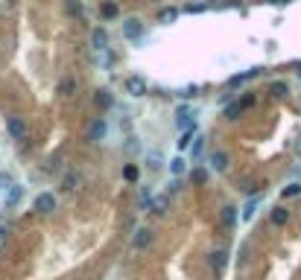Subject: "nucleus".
<instances>
[{
  "label": "nucleus",
  "mask_w": 301,
  "mask_h": 280,
  "mask_svg": "<svg viewBox=\"0 0 301 280\" xmlns=\"http://www.w3.org/2000/svg\"><path fill=\"white\" fill-rule=\"evenodd\" d=\"M205 178H208V172H205V169H196V172H193V184H202Z\"/></svg>",
  "instance_id": "obj_27"
},
{
  "label": "nucleus",
  "mask_w": 301,
  "mask_h": 280,
  "mask_svg": "<svg viewBox=\"0 0 301 280\" xmlns=\"http://www.w3.org/2000/svg\"><path fill=\"white\" fill-rule=\"evenodd\" d=\"M272 93H275V96H284V93H287V82H272Z\"/></svg>",
  "instance_id": "obj_26"
},
{
  "label": "nucleus",
  "mask_w": 301,
  "mask_h": 280,
  "mask_svg": "<svg viewBox=\"0 0 301 280\" xmlns=\"http://www.w3.org/2000/svg\"><path fill=\"white\" fill-rule=\"evenodd\" d=\"M105 131H108L105 120H102V117H94V120L88 123V131H85V134H88V140H91V143H100V140L105 137Z\"/></svg>",
  "instance_id": "obj_1"
},
{
  "label": "nucleus",
  "mask_w": 301,
  "mask_h": 280,
  "mask_svg": "<svg viewBox=\"0 0 301 280\" xmlns=\"http://www.w3.org/2000/svg\"><path fill=\"white\" fill-rule=\"evenodd\" d=\"M176 126L184 129V131H190V126H193V108L190 105H179L176 108Z\"/></svg>",
  "instance_id": "obj_3"
},
{
  "label": "nucleus",
  "mask_w": 301,
  "mask_h": 280,
  "mask_svg": "<svg viewBox=\"0 0 301 280\" xmlns=\"http://www.w3.org/2000/svg\"><path fill=\"white\" fill-rule=\"evenodd\" d=\"M225 263H228V251H214V254H211V269H214L217 275L225 269Z\"/></svg>",
  "instance_id": "obj_11"
},
{
  "label": "nucleus",
  "mask_w": 301,
  "mask_h": 280,
  "mask_svg": "<svg viewBox=\"0 0 301 280\" xmlns=\"http://www.w3.org/2000/svg\"><path fill=\"white\" fill-rule=\"evenodd\" d=\"M35 210L44 213V216L53 213V210H56V196H53V193H38V196H35Z\"/></svg>",
  "instance_id": "obj_4"
},
{
  "label": "nucleus",
  "mask_w": 301,
  "mask_h": 280,
  "mask_svg": "<svg viewBox=\"0 0 301 280\" xmlns=\"http://www.w3.org/2000/svg\"><path fill=\"white\" fill-rule=\"evenodd\" d=\"M91 47H94L97 53H102V50H108V32H105L102 26H97V29L91 32Z\"/></svg>",
  "instance_id": "obj_8"
},
{
  "label": "nucleus",
  "mask_w": 301,
  "mask_h": 280,
  "mask_svg": "<svg viewBox=\"0 0 301 280\" xmlns=\"http://www.w3.org/2000/svg\"><path fill=\"white\" fill-rule=\"evenodd\" d=\"M94 105H97L100 111L111 108V105H114V96H111V91H108V88H100V91L94 93Z\"/></svg>",
  "instance_id": "obj_10"
},
{
  "label": "nucleus",
  "mask_w": 301,
  "mask_h": 280,
  "mask_svg": "<svg viewBox=\"0 0 301 280\" xmlns=\"http://www.w3.org/2000/svg\"><path fill=\"white\" fill-rule=\"evenodd\" d=\"M211 167H214L217 172H225V169H228V155H225V152H214V155H211Z\"/></svg>",
  "instance_id": "obj_12"
},
{
  "label": "nucleus",
  "mask_w": 301,
  "mask_h": 280,
  "mask_svg": "<svg viewBox=\"0 0 301 280\" xmlns=\"http://www.w3.org/2000/svg\"><path fill=\"white\" fill-rule=\"evenodd\" d=\"M255 213H258V202H249V205L243 207V219H246V222H252V219H255Z\"/></svg>",
  "instance_id": "obj_21"
},
{
  "label": "nucleus",
  "mask_w": 301,
  "mask_h": 280,
  "mask_svg": "<svg viewBox=\"0 0 301 280\" xmlns=\"http://www.w3.org/2000/svg\"><path fill=\"white\" fill-rule=\"evenodd\" d=\"M146 164H149L152 169H158V167L164 164V158H161V152H149V155H146Z\"/></svg>",
  "instance_id": "obj_19"
},
{
  "label": "nucleus",
  "mask_w": 301,
  "mask_h": 280,
  "mask_svg": "<svg viewBox=\"0 0 301 280\" xmlns=\"http://www.w3.org/2000/svg\"><path fill=\"white\" fill-rule=\"evenodd\" d=\"M102 18H117V3H102Z\"/></svg>",
  "instance_id": "obj_22"
},
{
  "label": "nucleus",
  "mask_w": 301,
  "mask_h": 280,
  "mask_svg": "<svg viewBox=\"0 0 301 280\" xmlns=\"http://www.w3.org/2000/svg\"><path fill=\"white\" fill-rule=\"evenodd\" d=\"M126 91L132 96H146V79L143 76H129L126 79Z\"/></svg>",
  "instance_id": "obj_7"
},
{
  "label": "nucleus",
  "mask_w": 301,
  "mask_h": 280,
  "mask_svg": "<svg viewBox=\"0 0 301 280\" xmlns=\"http://www.w3.org/2000/svg\"><path fill=\"white\" fill-rule=\"evenodd\" d=\"M202 9H205V3H190V6H187V12H193V15L202 12Z\"/></svg>",
  "instance_id": "obj_28"
},
{
  "label": "nucleus",
  "mask_w": 301,
  "mask_h": 280,
  "mask_svg": "<svg viewBox=\"0 0 301 280\" xmlns=\"http://www.w3.org/2000/svg\"><path fill=\"white\" fill-rule=\"evenodd\" d=\"M269 3H278V6H284V3H290V0H269Z\"/></svg>",
  "instance_id": "obj_29"
},
{
  "label": "nucleus",
  "mask_w": 301,
  "mask_h": 280,
  "mask_svg": "<svg viewBox=\"0 0 301 280\" xmlns=\"http://www.w3.org/2000/svg\"><path fill=\"white\" fill-rule=\"evenodd\" d=\"M167 207H170V196H155V199L149 202V210H152V213H167Z\"/></svg>",
  "instance_id": "obj_13"
},
{
  "label": "nucleus",
  "mask_w": 301,
  "mask_h": 280,
  "mask_svg": "<svg viewBox=\"0 0 301 280\" xmlns=\"http://www.w3.org/2000/svg\"><path fill=\"white\" fill-rule=\"evenodd\" d=\"M73 88H76V82H73V79H64V82L59 85V93H64V96H70V93H73Z\"/></svg>",
  "instance_id": "obj_23"
},
{
  "label": "nucleus",
  "mask_w": 301,
  "mask_h": 280,
  "mask_svg": "<svg viewBox=\"0 0 301 280\" xmlns=\"http://www.w3.org/2000/svg\"><path fill=\"white\" fill-rule=\"evenodd\" d=\"M123 35H126L129 41H132V38H140V35H143V23H140L138 18H129V20L123 23Z\"/></svg>",
  "instance_id": "obj_9"
},
{
  "label": "nucleus",
  "mask_w": 301,
  "mask_h": 280,
  "mask_svg": "<svg viewBox=\"0 0 301 280\" xmlns=\"http://www.w3.org/2000/svg\"><path fill=\"white\" fill-rule=\"evenodd\" d=\"M222 222H225L228 228H231V225L237 222V207H234V205H228V207H222Z\"/></svg>",
  "instance_id": "obj_18"
},
{
  "label": "nucleus",
  "mask_w": 301,
  "mask_h": 280,
  "mask_svg": "<svg viewBox=\"0 0 301 280\" xmlns=\"http://www.w3.org/2000/svg\"><path fill=\"white\" fill-rule=\"evenodd\" d=\"M284 196L290 199V196H301V184H287L284 187Z\"/></svg>",
  "instance_id": "obj_25"
},
{
  "label": "nucleus",
  "mask_w": 301,
  "mask_h": 280,
  "mask_svg": "<svg viewBox=\"0 0 301 280\" xmlns=\"http://www.w3.org/2000/svg\"><path fill=\"white\" fill-rule=\"evenodd\" d=\"M149 245H152V231H149V228H138L135 237H132V248H135V251H143V248H149Z\"/></svg>",
  "instance_id": "obj_5"
},
{
  "label": "nucleus",
  "mask_w": 301,
  "mask_h": 280,
  "mask_svg": "<svg viewBox=\"0 0 301 280\" xmlns=\"http://www.w3.org/2000/svg\"><path fill=\"white\" fill-rule=\"evenodd\" d=\"M252 102H255V96H243V99H237V102L225 105V117H228V120H237V117L246 111V105H252Z\"/></svg>",
  "instance_id": "obj_6"
},
{
  "label": "nucleus",
  "mask_w": 301,
  "mask_h": 280,
  "mask_svg": "<svg viewBox=\"0 0 301 280\" xmlns=\"http://www.w3.org/2000/svg\"><path fill=\"white\" fill-rule=\"evenodd\" d=\"M79 181H82V175H79V172H67V175H64V181H61V190H76V187H79Z\"/></svg>",
  "instance_id": "obj_15"
},
{
  "label": "nucleus",
  "mask_w": 301,
  "mask_h": 280,
  "mask_svg": "<svg viewBox=\"0 0 301 280\" xmlns=\"http://www.w3.org/2000/svg\"><path fill=\"white\" fill-rule=\"evenodd\" d=\"M290 222V210L287 207H275L272 210V225H287Z\"/></svg>",
  "instance_id": "obj_16"
},
{
  "label": "nucleus",
  "mask_w": 301,
  "mask_h": 280,
  "mask_svg": "<svg viewBox=\"0 0 301 280\" xmlns=\"http://www.w3.org/2000/svg\"><path fill=\"white\" fill-rule=\"evenodd\" d=\"M123 178H126V181H138V167H135V164H126V167H123Z\"/></svg>",
  "instance_id": "obj_20"
},
{
  "label": "nucleus",
  "mask_w": 301,
  "mask_h": 280,
  "mask_svg": "<svg viewBox=\"0 0 301 280\" xmlns=\"http://www.w3.org/2000/svg\"><path fill=\"white\" fill-rule=\"evenodd\" d=\"M296 152H299V155H301V137H299V140H296Z\"/></svg>",
  "instance_id": "obj_30"
},
{
  "label": "nucleus",
  "mask_w": 301,
  "mask_h": 280,
  "mask_svg": "<svg viewBox=\"0 0 301 280\" xmlns=\"http://www.w3.org/2000/svg\"><path fill=\"white\" fill-rule=\"evenodd\" d=\"M299 76H301V64H299Z\"/></svg>",
  "instance_id": "obj_32"
},
{
  "label": "nucleus",
  "mask_w": 301,
  "mask_h": 280,
  "mask_svg": "<svg viewBox=\"0 0 301 280\" xmlns=\"http://www.w3.org/2000/svg\"><path fill=\"white\" fill-rule=\"evenodd\" d=\"M6 129H9L12 140H26V123H23V117H9Z\"/></svg>",
  "instance_id": "obj_2"
},
{
  "label": "nucleus",
  "mask_w": 301,
  "mask_h": 280,
  "mask_svg": "<svg viewBox=\"0 0 301 280\" xmlns=\"http://www.w3.org/2000/svg\"><path fill=\"white\" fill-rule=\"evenodd\" d=\"M176 18H179V9H173V6H167V9L158 12V23H173Z\"/></svg>",
  "instance_id": "obj_14"
},
{
  "label": "nucleus",
  "mask_w": 301,
  "mask_h": 280,
  "mask_svg": "<svg viewBox=\"0 0 301 280\" xmlns=\"http://www.w3.org/2000/svg\"><path fill=\"white\" fill-rule=\"evenodd\" d=\"M190 140H193V129L181 134V140H179V152H181V149H187V146H190Z\"/></svg>",
  "instance_id": "obj_24"
},
{
  "label": "nucleus",
  "mask_w": 301,
  "mask_h": 280,
  "mask_svg": "<svg viewBox=\"0 0 301 280\" xmlns=\"http://www.w3.org/2000/svg\"><path fill=\"white\" fill-rule=\"evenodd\" d=\"M3 240H6V231H3V228H0V245H3Z\"/></svg>",
  "instance_id": "obj_31"
},
{
  "label": "nucleus",
  "mask_w": 301,
  "mask_h": 280,
  "mask_svg": "<svg viewBox=\"0 0 301 280\" xmlns=\"http://www.w3.org/2000/svg\"><path fill=\"white\" fill-rule=\"evenodd\" d=\"M184 169H187V161H184V158H181V155H179V158H173V161H170V172H173V175H176V178H179V175H181V172H184Z\"/></svg>",
  "instance_id": "obj_17"
}]
</instances>
